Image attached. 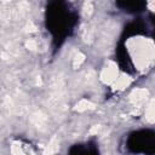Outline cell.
<instances>
[{
	"instance_id": "cell-2",
	"label": "cell",
	"mask_w": 155,
	"mask_h": 155,
	"mask_svg": "<svg viewBox=\"0 0 155 155\" xmlns=\"http://www.w3.org/2000/svg\"><path fill=\"white\" fill-rule=\"evenodd\" d=\"M124 151L128 154H154L155 132L150 128H139L128 132L121 143Z\"/></svg>"
},
{
	"instance_id": "cell-3",
	"label": "cell",
	"mask_w": 155,
	"mask_h": 155,
	"mask_svg": "<svg viewBox=\"0 0 155 155\" xmlns=\"http://www.w3.org/2000/svg\"><path fill=\"white\" fill-rule=\"evenodd\" d=\"M115 4L121 11L126 13L137 15L144 11L147 0H115Z\"/></svg>"
},
{
	"instance_id": "cell-1",
	"label": "cell",
	"mask_w": 155,
	"mask_h": 155,
	"mask_svg": "<svg viewBox=\"0 0 155 155\" xmlns=\"http://www.w3.org/2000/svg\"><path fill=\"white\" fill-rule=\"evenodd\" d=\"M44 23L51 38V47L53 52H57L76 30L78 8L70 0H46Z\"/></svg>"
},
{
	"instance_id": "cell-4",
	"label": "cell",
	"mask_w": 155,
	"mask_h": 155,
	"mask_svg": "<svg viewBox=\"0 0 155 155\" xmlns=\"http://www.w3.org/2000/svg\"><path fill=\"white\" fill-rule=\"evenodd\" d=\"M98 150V143L96 140H86L82 143H76L71 145V148L68 150L69 154H97Z\"/></svg>"
}]
</instances>
